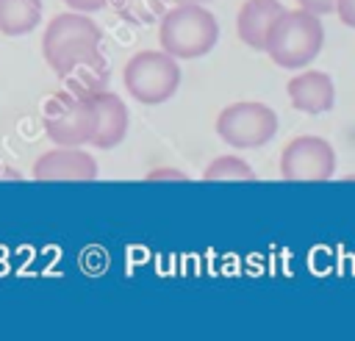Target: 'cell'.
I'll return each mask as SVG.
<instances>
[{
    "label": "cell",
    "instance_id": "cell-1",
    "mask_svg": "<svg viewBox=\"0 0 355 341\" xmlns=\"http://www.w3.org/2000/svg\"><path fill=\"white\" fill-rule=\"evenodd\" d=\"M219 42L216 17L202 3L180 0L166 8L158 19V44L178 61H191L208 55Z\"/></svg>",
    "mask_w": 355,
    "mask_h": 341
},
{
    "label": "cell",
    "instance_id": "cell-2",
    "mask_svg": "<svg viewBox=\"0 0 355 341\" xmlns=\"http://www.w3.org/2000/svg\"><path fill=\"white\" fill-rule=\"evenodd\" d=\"M322 44L324 28L316 14L305 8H283L266 36L263 53L283 69H302L322 53Z\"/></svg>",
    "mask_w": 355,
    "mask_h": 341
},
{
    "label": "cell",
    "instance_id": "cell-3",
    "mask_svg": "<svg viewBox=\"0 0 355 341\" xmlns=\"http://www.w3.org/2000/svg\"><path fill=\"white\" fill-rule=\"evenodd\" d=\"M100 44H103V30L89 14L64 11L47 22L44 36H42V55L47 67L55 75H61L75 61L97 53Z\"/></svg>",
    "mask_w": 355,
    "mask_h": 341
},
{
    "label": "cell",
    "instance_id": "cell-4",
    "mask_svg": "<svg viewBox=\"0 0 355 341\" xmlns=\"http://www.w3.org/2000/svg\"><path fill=\"white\" fill-rule=\"evenodd\" d=\"M122 80L133 100L144 105H161L175 97L180 86V67L178 58L164 50H139L125 61Z\"/></svg>",
    "mask_w": 355,
    "mask_h": 341
},
{
    "label": "cell",
    "instance_id": "cell-5",
    "mask_svg": "<svg viewBox=\"0 0 355 341\" xmlns=\"http://www.w3.org/2000/svg\"><path fill=\"white\" fill-rule=\"evenodd\" d=\"M42 128L53 144L83 147L94 133V105L92 97H78L72 91H55L44 100Z\"/></svg>",
    "mask_w": 355,
    "mask_h": 341
},
{
    "label": "cell",
    "instance_id": "cell-6",
    "mask_svg": "<svg viewBox=\"0 0 355 341\" xmlns=\"http://www.w3.org/2000/svg\"><path fill=\"white\" fill-rule=\"evenodd\" d=\"M216 136L236 150H255L275 139L277 133V114L266 103L258 100H239L219 111L216 116Z\"/></svg>",
    "mask_w": 355,
    "mask_h": 341
},
{
    "label": "cell",
    "instance_id": "cell-7",
    "mask_svg": "<svg viewBox=\"0 0 355 341\" xmlns=\"http://www.w3.org/2000/svg\"><path fill=\"white\" fill-rule=\"evenodd\" d=\"M336 172V150L322 136H297L280 152V175L294 183H322Z\"/></svg>",
    "mask_w": 355,
    "mask_h": 341
},
{
    "label": "cell",
    "instance_id": "cell-8",
    "mask_svg": "<svg viewBox=\"0 0 355 341\" xmlns=\"http://www.w3.org/2000/svg\"><path fill=\"white\" fill-rule=\"evenodd\" d=\"M36 180H94L97 177V161L80 150V147H61L42 152L33 164Z\"/></svg>",
    "mask_w": 355,
    "mask_h": 341
},
{
    "label": "cell",
    "instance_id": "cell-9",
    "mask_svg": "<svg viewBox=\"0 0 355 341\" xmlns=\"http://www.w3.org/2000/svg\"><path fill=\"white\" fill-rule=\"evenodd\" d=\"M286 91H288L291 108L311 114V116L327 114L336 105V83L322 69H305L302 67V72H297L286 83Z\"/></svg>",
    "mask_w": 355,
    "mask_h": 341
},
{
    "label": "cell",
    "instance_id": "cell-10",
    "mask_svg": "<svg viewBox=\"0 0 355 341\" xmlns=\"http://www.w3.org/2000/svg\"><path fill=\"white\" fill-rule=\"evenodd\" d=\"M94 105V133H92V147L97 150H114L116 144H122V139L128 136V105L119 94L114 91H97L92 97Z\"/></svg>",
    "mask_w": 355,
    "mask_h": 341
},
{
    "label": "cell",
    "instance_id": "cell-11",
    "mask_svg": "<svg viewBox=\"0 0 355 341\" xmlns=\"http://www.w3.org/2000/svg\"><path fill=\"white\" fill-rule=\"evenodd\" d=\"M283 8L286 6L280 0H244L239 14H236V36L247 47L263 53L266 36H269V30H272V25Z\"/></svg>",
    "mask_w": 355,
    "mask_h": 341
},
{
    "label": "cell",
    "instance_id": "cell-12",
    "mask_svg": "<svg viewBox=\"0 0 355 341\" xmlns=\"http://www.w3.org/2000/svg\"><path fill=\"white\" fill-rule=\"evenodd\" d=\"M108 78H111V69H108V61L103 55V50L75 61L72 67H67L58 80L67 91L78 94V97H94L97 91H105L108 89Z\"/></svg>",
    "mask_w": 355,
    "mask_h": 341
},
{
    "label": "cell",
    "instance_id": "cell-13",
    "mask_svg": "<svg viewBox=\"0 0 355 341\" xmlns=\"http://www.w3.org/2000/svg\"><path fill=\"white\" fill-rule=\"evenodd\" d=\"M42 22V0H0V33L25 36Z\"/></svg>",
    "mask_w": 355,
    "mask_h": 341
},
{
    "label": "cell",
    "instance_id": "cell-14",
    "mask_svg": "<svg viewBox=\"0 0 355 341\" xmlns=\"http://www.w3.org/2000/svg\"><path fill=\"white\" fill-rule=\"evenodd\" d=\"M108 6L128 25H150L161 19V14L169 8V0H108Z\"/></svg>",
    "mask_w": 355,
    "mask_h": 341
},
{
    "label": "cell",
    "instance_id": "cell-15",
    "mask_svg": "<svg viewBox=\"0 0 355 341\" xmlns=\"http://www.w3.org/2000/svg\"><path fill=\"white\" fill-rule=\"evenodd\" d=\"M202 180H255V172L239 155H219L205 166Z\"/></svg>",
    "mask_w": 355,
    "mask_h": 341
},
{
    "label": "cell",
    "instance_id": "cell-16",
    "mask_svg": "<svg viewBox=\"0 0 355 341\" xmlns=\"http://www.w3.org/2000/svg\"><path fill=\"white\" fill-rule=\"evenodd\" d=\"M144 180H189V175L175 166H158V169H150Z\"/></svg>",
    "mask_w": 355,
    "mask_h": 341
},
{
    "label": "cell",
    "instance_id": "cell-17",
    "mask_svg": "<svg viewBox=\"0 0 355 341\" xmlns=\"http://www.w3.org/2000/svg\"><path fill=\"white\" fill-rule=\"evenodd\" d=\"M333 11L338 14V19H341L347 28L355 30V0H336V8H333Z\"/></svg>",
    "mask_w": 355,
    "mask_h": 341
},
{
    "label": "cell",
    "instance_id": "cell-18",
    "mask_svg": "<svg viewBox=\"0 0 355 341\" xmlns=\"http://www.w3.org/2000/svg\"><path fill=\"white\" fill-rule=\"evenodd\" d=\"M297 3H300V8H305V11L316 14V17L333 14V8H336V0H297Z\"/></svg>",
    "mask_w": 355,
    "mask_h": 341
},
{
    "label": "cell",
    "instance_id": "cell-19",
    "mask_svg": "<svg viewBox=\"0 0 355 341\" xmlns=\"http://www.w3.org/2000/svg\"><path fill=\"white\" fill-rule=\"evenodd\" d=\"M69 6V11H80V14H92L108 6V0H64Z\"/></svg>",
    "mask_w": 355,
    "mask_h": 341
},
{
    "label": "cell",
    "instance_id": "cell-20",
    "mask_svg": "<svg viewBox=\"0 0 355 341\" xmlns=\"http://www.w3.org/2000/svg\"><path fill=\"white\" fill-rule=\"evenodd\" d=\"M189 3H208V0H189Z\"/></svg>",
    "mask_w": 355,
    "mask_h": 341
}]
</instances>
